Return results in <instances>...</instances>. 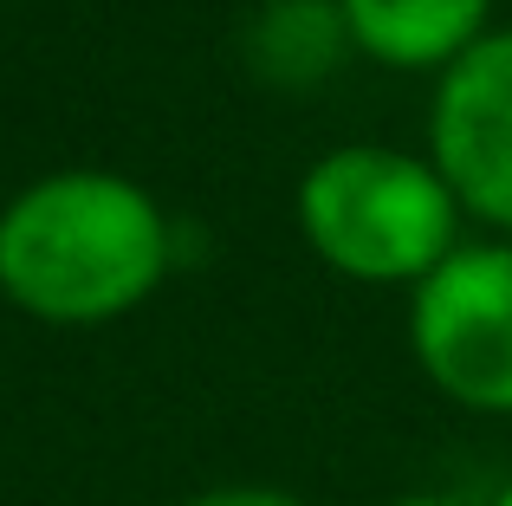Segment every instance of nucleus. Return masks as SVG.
I'll return each instance as SVG.
<instances>
[{"label": "nucleus", "instance_id": "obj_1", "mask_svg": "<svg viewBox=\"0 0 512 506\" xmlns=\"http://www.w3.org/2000/svg\"><path fill=\"white\" fill-rule=\"evenodd\" d=\"M175 234L143 182L52 169L0 208V299L39 325H111L169 279Z\"/></svg>", "mask_w": 512, "mask_h": 506}, {"label": "nucleus", "instance_id": "obj_2", "mask_svg": "<svg viewBox=\"0 0 512 506\" xmlns=\"http://www.w3.org/2000/svg\"><path fill=\"white\" fill-rule=\"evenodd\" d=\"M299 234L331 273L357 286H422L454 247L461 215L448 176L428 156L389 143H344L299 176Z\"/></svg>", "mask_w": 512, "mask_h": 506}, {"label": "nucleus", "instance_id": "obj_3", "mask_svg": "<svg viewBox=\"0 0 512 506\" xmlns=\"http://www.w3.org/2000/svg\"><path fill=\"white\" fill-rule=\"evenodd\" d=\"M409 351L448 403L512 416V241H461L409 292Z\"/></svg>", "mask_w": 512, "mask_h": 506}, {"label": "nucleus", "instance_id": "obj_4", "mask_svg": "<svg viewBox=\"0 0 512 506\" xmlns=\"http://www.w3.org/2000/svg\"><path fill=\"white\" fill-rule=\"evenodd\" d=\"M428 163L467 215L512 241V26H493L435 78Z\"/></svg>", "mask_w": 512, "mask_h": 506}, {"label": "nucleus", "instance_id": "obj_5", "mask_svg": "<svg viewBox=\"0 0 512 506\" xmlns=\"http://www.w3.org/2000/svg\"><path fill=\"white\" fill-rule=\"evenodd\" d=\"M350 52L389 72H448L474 39L493 33V0H338Z\"/></svg>", "mask_w": 512, "mask_h": 506}, {"label": "nucleus", "instance_id": "obj_6", "mask_svg": "<svg viewBox=\"0 0 512 506\" xmlns=\"http://www.w3.org/2000/svg\"><path fill=\"white\" fill-rule=\"evenodd\" d=\"M253 65L279 85H312L350 52L338 0H273L253 20Z\"/></svg>", "mask_w": 512, "mask_h": 506}, {"label": "nucleus", "instance_id": "obj_7", "mask_svg": "<svg viewBox=\"0 0 512 506\" xmlns=\"http://www.w3.org/2000/svg\"><path fill=\"white\" fill-rule=\"evenodd\" d=\"M182 506H305V500L279 494V487H208V494H195Z\"/></svg>", "mask_w": 512, "mask_h": 506}, {"label": "nucleus", "instance_id": "obj_8", "mask_svg": "<svg viewBox=\"0 0 512 506\" xmlns=\"http://www.w3.org/2000/svg\"><path fill=\"white\" fill-rule=\"evenodd\" d=\"M383 506H467V500H448V494H402V500H383Z\"/></svg>", "mask_w": 512, "mask_h": 506}, {"label": "nucleus", "instance_id": "obj_9", "mask_svg": "<svg viewBox=\"0 0 512 506\" xmlns=\"http://www.w3.org/2000/svg\"><path fill=\"white\" fill-rule=\"evenodd\" d=\"M487 506H512V481H506V487H500V494H493Z\"/></svg>", "mask_w": 512, "mask_h": 506}]
</instances>
